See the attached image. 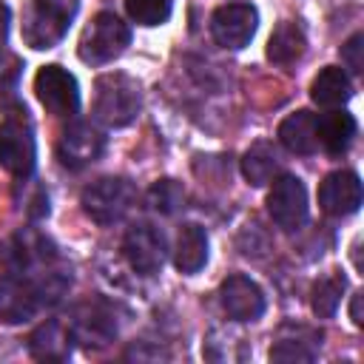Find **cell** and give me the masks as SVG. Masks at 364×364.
I'll return each instance as SVG.
<instances>
[{
  "label": "cell",
  "mask_w": 364,
  "mask_h": 364,
  "mask_svg": "<svg viewBox=\"0 0 364 364\" xmlns=\"http://www.w3.org/2000/svg\"><path fill=\"white\" fill-rule=\"evenodd\" d=\"M77 14V0H26L23 6V43L43 51L54 48Z\"/></svg>",
  "instance_id": "obj_2"
},
{
  "label": "cell",
  "mask_w": 364,
  "mask_h": 364,
  "mask_svg": "<svg viewBox=\"0 0 364 364\" xmlns=\"http://www.w3.org/2000/svg\"><path fill=\"white\" fill-rule=\"evenodd\" d=\"M34 91L43 108L54 117H71L80 108V88L71 71L63 65H43L34 77Z\"/></svg>",
  "instance_id": "obj_7"
},
{
  "label": "cell",
  "mask_w": 364,
  "mask_h": 364,
  "mask_svg": "<svg viewBox=\"0 0 364 364\" xmlns=\"http://www.w3.org/2000/svg\"><path fill=\"white\" fill-rule=\"evenodd\" d=\"M9 20H11V11H9L6 3H0V46H3L6 37H9Z\"/></svg>",
  "instance_id": "obj_29"
},
{
  "label": "cell",
  "mask_w": 364,
  "mask_h": 364,
  "mask_svg": "<svg viewBox=\"0 0 364 364\" xmlns=\"http://www.w3.org/2000/svg\"><path fill=\"white\" fill-rule=\"evenodd\" d=\"M355 117L347 111H327L321 117H316V134H318V145L327 154H341L350 148L353 136H355Z\"/></svg>",
  "instance_id": "obj_18"
},
{
  "label": "cell",
  "mask_w": 364,
  "mask_h": 364,
  "mask_svg": "<svg viewBox=\"0 0 364 364\" xmlns=\"http://www.w3.org/2000/svg\"><path fill=\"white\" fill-rule=\"evenodd\" d=\"M208 262V236L199 225L188 222L179 228V236H176V247H173V264L182 270V273H196L202 270Z\"/></svg>",
  "instance_id": "obj_21"
},
{
  "label": "cell",
  "mask_w": 364,
  "mask_h": 364,
  "mask_svg": "<svg viewBox=\"0 0 364 364\" xmlns=\"http://www.w3.org/2000/svg\"><path fill=\"white\" fill-rule=\"evenodd\" d=\"M125 11L139 26H162L171 17V0H125Z\"/></svg>",
  "instance_id": "obj_25"
},
{
  "label": "cell",
  "mask_w": 364,
  "mask_h": 364,
  "mask_svg": "<svg viewBox=\"0 0 364 364\" xmlns=\"http://www.w3.org/2000/svg\"><path fill=\"white\" fill-rule=\"evenodd\" d=\"M0 259L9 273H26L34 264H48L54 259L51 242L37 230H20L0 247Z\"/></svg>",
  "instance_id": "obj_13"
},
{
  "label": "cell",
  "mask_w": 364,
  "mask_h": 364,
  "mask_svg": "<svg viewBox=\"0 0 364 364\" xmlns=\"http://www.w3.org/2000/svg\"><path fill=\"white\" fill-rule=\"evenodd\" d=\"M361 301H364V293H355V296H353V304H350V318H353V324H355V327H361V324H364Z\"/></svg>",
  "instance_id": "obj_28"
},
{
  "label": "cell",
  "mask_w": 364,
  "mask_h": 364,
  "mask_svg": "<svg viewBox=\"0 0 364 364\" xmlns=\"http://www.w3.org/2000/svg\"><path fill=\"white\" fill-rule=\"evenodd\" d=\"M122 253L128 259V264L142 273V276H154L162 270L165 264V236L148 225V222H136L125 230L122 239Z\"/></svg>",
  "instance_id": "obj_9"
},
{
  "label": "cell",
  "mask_w": 364,
  "mask_h": 364,
  "mask_svg": "<svg viewBox=\"0 0 364 364\" xmlns=\"http://www.w3.org/2000/svg\"><path fill=\"white\" fill-rule=\"evenodd\" d=\"M71 333H74V341H80L82 347L100 350L117 336V321L111 318V313L105 307L82 304L71 321Z\"/></svg>",
  "instance_id": "obj_15"
},
{
  "label": "cell",
  "mask_w": 364,
  "mask_h": 364,
  "mask_svg": "<svg viewBox=\"0 0 364 364\" xmlns=\"http://www.w3.org/2000/svg\"><path fill=\"white\" fill-rule=\"evenodd\" d=\"M136 202V188L122 176H102L82 191V210L97 225L119 222Z\"/></svg>",
  "instance_id": "obj_5"
},
{
  "label": "cell",
  "mask_w": 364,
  "mask_h": 364,
  "mask_svg": "<svg viewBox=\"0 0 364 364\" xmlns=\"http://www.w3.org/2000/svg\"><path fill=\"white\" fill-rule=\"evenodd\" d=\"M321 347V333H316L313 327L304 324H284L279 330L276 344L270 347V358L273 361H313L316 353Z\"/></svg>",
  "instance_id": "obj_17"
},
{
  "label": "cell",
  "mask_w": 364,
  "mask_h": 364,
  "mask_svg": "<svg viewBox=\"0 0 364 364\" xmlns=\"http://www.w3.org/2000/svg\"><path fill=\"white\" fill-rule=\"evenodd\" d=\"M347 282L341 273L336 276H321L316 284H313V293H310V307L318 318H333L338 304H341V293H344Z\"/></svg>",
  "instance_id": "obj_24"
},
{
  "label": "cell",
  "mask_w": 364,
  "mask_h": 364,
  "mask_svg": "<svg viewBox=\"0 0 364 364\" xmlns=\"http://www.w3.org/2000/svg\"><path fill=\"white\" fill-rule=\"evenodd\" d=\"M105 151V134L91 125V122H71L63 134H60V142H57V156L65 168H85L91 162H97Z\"/></svg>",
  "instance_id": "obj_10"
},
{
  "label": "cell",
  "mask_w": 364,
  "mask_h": 364,
  "mask_svg": "<svg viewBox=\"0 0 364 364\" xmlns=\"http://www.w3.org/2000/svg\"><path fill=\"white\" fill-rule=\"evenodd\" d=\"M267 213L282 230H299L307 222V191L299 176L279 173L270 182Z\"/></svg>",
  "instance_id": "obj_6"
},
{
  "label": "cell",
  "mask_w": 364,
  "mask_h": 364,
  "mask_svg": "<svg viewBox=\"0 0 364 364\" xmlns=\"http://www.w3.org/2000/svg\"><path fill=\"white\" fill-rule=\"evenodd\" d=\"M131 43V28L128 23H122L114 11H100L82 31L80 37V60L91 63V65H102L111 63L114 57H119L125 51V46Z\"/></svg>",
  "instance_id": "obj_3"
},
{
  "label": "cell",
  "mask_w": 364,
  "mask_h": 364,
  "mask_svg": "<svg viewBox=\"0 0 364 364\" xmlns=\"http://www.w3.org/2000/svg\"><path fill=\"white\" fill-rule=\"evenodd\" d=\"M279 171H282V162H279V154L270 142H256L242 156V173L256 188L270 185L279 176Z\"/></svg>",
  "instance_id": "obj_23"
},
{
  "label": "cell",
  "mask_w": 364,
  "mask_h": 364,
  "mask_svg": "<svg viewBox=\"0 0 364 364\" xmlns=\"http://www.w3.org/2000/svg\"><path fill=\"white\" fill-rule=\"evenodd\" d=\"M310 97H313L316 105L338 108L353 97V82H350L347 71H341L338 65H327L310 82Z\"/></svg>",
  "instance_id": "obj_20"
},
{
  "label": "cell",
  "mask_w": 364,
  "mask_h": 364,
  "mask_svg": "<svg viewBox=\"0 0 364 364\" xmlns=\"http://www.w3.org/2000/svg\"><path fill=\"white\" fill-rule=\"evenodd\" d=\"M318 205L330 216H350L361 208V179L353 171H333L318 185Z\"/></svg>",
  "instance_id": "obj_14"
},
{
  "label": "cell",
  "mask_w": 364,
  "mask_h": 364,
  "mask_svg": "<svg viewBox=\"0 0 364 364\" xmlns=\"http://www.w3.org/2000/svg\"><path fill=\"white\" fill-rule=\"evenodd\" d=\"M142 108L139 82L122 71H108L94 82V117L108 128H122L136 119Z\"/></svg>",
  "instance_id": "obj_1"
},
{
  "label": "cell",
  "mask_w": 364,
  "mask_h": 364,
  "mask_svg": "<svg viewBox=\"0 0 364 364\" xmlns=\"http://www.w3.org/2000/svg\"><path fill=\"white\" fill-rule=\"evenodd\" d=\"M259 26V11L250 3H228L219 6L210 17V34L222 48H245Z\"/></svg>",
  "instance_id": "obj_8"
},
{
  "label": "cell",
  "mask_w": 364,
  "mask_h": 364,
  "mask_svg": "<svg viewBox=\"0 0 364 364\" xmlns=\"http://www.w3.org/2000/svg\"><path fill=\"white\" fill-rule=\"evenodd\" d=\"M43 304V293L34 279L23 273H9L0 279V321L3 324H23L28 321Z\"/></svg>",
  "instance_id": "obj_11"
},
{
  "label": "cell",
  "mask_w": 364,
  "mask_h": 364,
  "mask_svg": "<svg viewBox=\"0 0 364 364\" xmlns=\"http://www.w3.org/2000/svg\"><path fill=\"white\" fill-rule=\"evenodd\" d=\"M341 63L353 71V74H361L364 68V34L355 31L344 46H341Z\"/></svg>",
  "instance_id": "obj_27"
},
{
  "label": "cell",
  "mask_w": 364,
  "mask_h": 364,
  "mask_svg": "<svg viewBox=\"0 0 364 364\" xmlns=\"http://www.w3.org/2000/svg\"><path fill=\"white\" fill-rule=\"evenodd\" d=\"M304 48H307V40H304L301 26L284 20L273 28V34L267 40V60L276 65H290V63L301 60Z\"/></svg>",
  "instance_id": "obj_22"
},
{
  "label": "cell",
  "mask_w": 364,
  "mask_h": 364,
  "mask_svg": "<svg viewBox=\"0 0 364 364\" xmlns=\"http://www.w3.org/2000/svg\"><path fill=\"white\" fill-rule=\"evenodd\" d=\"M0 165L17 179H28L34 173L37 145H34V131L26 117V108L9 114L0 125Z\"/></svg>",
  "instance_id": "obj_4"
},
{
  "label": "cell",
  "mask_w": 364,
  "mask_h": 364,
  "mask_svg": "<svg viewBox=\"0 0 364 364\" xmlns=\"http://www.w3.org/2000/svg\"><path fill=\"white\" fill-rule=\"evenodd\" d=\"M279 142L290 154H313L318 148V134H316V114L310 111H296L282 119L279 125Z\"/></svg>",
  "instance_id": "obj_19"
},
{
  "label": "cell",
  "mask_w": 364,
  "mask_h": 364,
  "mask_svg": "<svg viewBox=\"0 0 364 364\" xmlns=\"http://www.w3.org/2000/svg\"><path fill=\"white\" fill-rule=\"evenodd\" d=\"M71 347H74L71 324H63L57 318L43 321L28 336V353L40 361H65L71 355Z\"/></svg>",
  "instance_id": "obj_16"
},
{
  "label": "cell",
  "mask_w": 364,
  "mask_h": 364,
  "mask_svg": "<svg viewBox=\"0 0 364 364\" xmlns=\"http://www.w3.org/2000/svg\"><path fill=\"white\" fill-rule=\"evenodd\" d=\"M219 301H222V310L228 313V318H233V321H256L264 313L262 287L242 273H233L219 284Z\"/></svg>",
  "instance_id": "obj_12"
},
{
  "label": "cell",
  "mask_w": 364,
  "mask_h": 364,
  "mask_svg": "<svg viewBox=\"0 0 364 364\" xmlns=\"http://www.w3.org/2000/svg\"><path fill=\"white\" fill-rule=\"evenodd\" d=\"M182 199H185V191H182L173 179H159V182H154V188L148 191V202H151L156 210H162V213H173V210L182 205Z\"/></svg>",
  "instance_id": "obj_26"
}]
</instances>
